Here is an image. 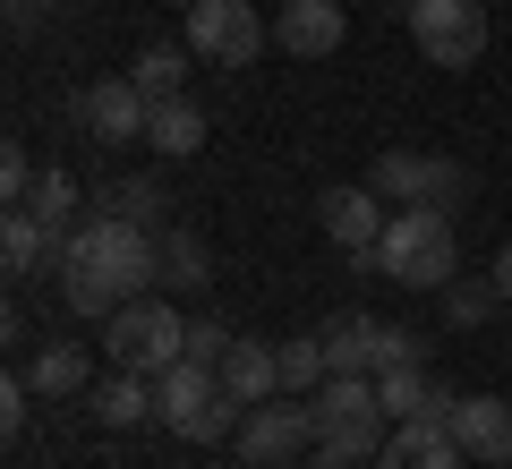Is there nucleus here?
I'll use <instances>...</instances> for the list:
<instances>
[{"mask_svg":"<svg viewBox=\"0 0 512 469\" xmlns=\"http://www.w3.org/2000/svg\"><path fill=\"white\" fill-rule=\"evenodd\" d=\"M359 273H393V282H410V290H444L461 273L453 214H436V205H402V214L384 222V239L359 256Z\"/></svg>","mask_w":512,"mask_h":469,"instance_id":"nucleus-1","label":"nucleus"},{"mask_svg":"<svg viewBox=\"0 0 512 469\" xmlns=\"http://www.w3.org/2000/svg\"><path fill=\"white\" fill-rule=\"evenodd\" d=\"M103 359L120 367V376H163V367L188 359V316L163 299V290L128 299L120 316H103Z\"/></svg>","mask_w":512,"mask_h":469,"instance_id":"nucleus-2","label":"nucleus"},{"mask_svg":"<svg viewBox=\"0 0 512 469\" xmlns=\"http://www.w3.org/2000/svg\"><path fill=\"white\" fill-rule=\"evenodd\" d=\"M154 410H163V427L180 435V444H222V435H239L248 401H231V393H222V376H214V367L180 359V367H163V376H154Z\"/></svg>","mask_w":512,"mask_h":469,"instance_id":"nucleus-3","label":"nucleus"},{"mask_svg":"<svg viewBox=\"0 0 512 469\" xmlns=\"http://www.w3.org/2000/svg\"><path fill=\"white\" fill-rule=\"evenodd\" d=\"M308 401H316V444H333L342 461H376L384 435H393L376 376H325V393H308Z\"/></svg>","mask_w":512,"mask_h":469,"instance_id":"nucleus-4","label":"nucleus"},{"mask_svg":"<svg viewBox=\"0 0 512 469\" xmlns=\"http://www.w3.org/2000/svg\"><path fill=\"white\" fill-rule=\"evenodd\" d=\"M367 188H376L384 205H436V214H453V205L470 197V171H461L453 154H410V145H384L376 171H367Z\"/></svg>","mask_w":512,"mask_h":469,"instance_id":"nucleus-5","label":"nucleus"},{"mask_svg":"<svg viewBox=\"0 0 512 469\" xmlns=\"http://www.w3.org/2000/svg\"><path fill=\"white\" fill-rule=\"evenodd\" d=\"M69 248L94 256L128 299H146V290H154V265H163V231H137V222H120V214H86V222L69 231Z\"/></svg>","mask_w":512,"mask_h":469,"instance_id":"nucleus-6","label":"nucleus"},{"mask_svg":"<svg viewBox=\"0 0 512 469\" xmlns=\"http://www.w3.org/2000/svg\"><path fill=\"white\" fill-rule=\"evenodd\" d=\"M231 444H239V461H256V469H291L299 452H316V401H299V393L256 401Z\"/></svg>","mask_w":512,"mask_h":469,"instance_id":"nucleus-7","label":"nucleus"},{"mask_svg":"<svg viewBox=\"0 0 512 469\" xmlns=\"http://www.w3.org/2000/svg\"><path fill=\"white\" fill-rule=\"evenodd\" d=\"M265 43H274V26L256 18V0H197L188 9V52L214 69H256Z\"/></svg>","mask_w":512,"mask_h":469,"instance_id":"nucleus-8","label":"nucleus"},{"mask_svg":"<svg viewBox=\"0 0 512 469\" xmlns=\"http://www.w3.org/2000/svg\"><path fill=\"white\" fill-rule=\"evenodd\" d=\"M410 43L427 69H470L487 52V0H410Z\"/></svg>","mask_w":512,"mask_h":469,"instance_id":"nucleus-9","label":"nucleus"},{"mask_svg":"<svg viewBox=\"0 0 512 469\" xmlns=\"http://www.w3.org/2000/svg\"><path fill=\"white\" fill-rule=\"evenodd\" d=\"M146 120H154V103H146V86L137 77H94L86 94H77V128H86L94 145H128V137H146Z\"/></svg>","mask_w":512,"mask_h":469,"instance_id":"nucleus-10","label":"nucleus"},{"mask_svg":"<svg viewBox=\"0 0 512 469\" xmlns=\"http://www.w3.org/2000/svg\"><path fill=\"white\" fill-rule=\"evenodd\" d=\"M316 222H325L333 248L367 256V248L384 239V222H393V214H384V197H376L367 180H342V188H325V197H316Z\"/></svg>","mask_w":512,"mask_h":469,"instance_id":"nucleus-11","label":"nucleus"},{"mask_svg":"<svg viewBox=\"0 0 512 469\" xmlns=\"http://www.w3.org/2000/svg\"><path fill=\"white\" fill-rule=\"evenodd\" d=\"M342 35H350L342 0H282V18H274V43L291 60H333V52H342Z\"/></svg>","mask_w":512,"mask_h":469,"instance_id":"nucleus-12","label":"nucleus"},{"mask_svg":"<svg viewBox=\"0 0 512 469\" xmlns=\"http://www.w3.org/2000/svg\"><path fill=\"white\" fill-rule=\"evenodd\" d=\"M325 367L333 376H376L384 359H393V325L384 316H325Z\"/></svg>","mask_w":512,"mask_h":469,"instance_id":"nucleus-13","label":"nucleus"},{"mask_svg":"<svg viewBox=\"0 0 512 469\" xmlns=\"http://www.w3.org/2000/svg\"><path fill=\"white\" fill-rule=\"evenodd\" d=\"M453 444L470 452V461H487V469H512V401H495V393H461V410H453Z\"/></svg>","mask_w":512,"mask_h":469,"instance_id":"nucleus-14","label":"nucleus"},{"mask_svg":"<svg viewBox=\"0 0 512 469\" xmlns=\"http://www.w3.org/2000/svg\"><path fill=\"white\" fill-rule=\"evenodd\" d=\"M470 452L453 444V427L444 418H402V427L384 435V452H376V469H461Z\"/></svg>","mask_w":512,"mask_h":469,"instance_id":"nucleus-15","label":"nucleus"},{"mask_svg":"<svg viewBox=\"0 0 512 469\" xmlns=\"http://www.w3.org/2000/svg\"><path fill=\"white\" fill-rule=\"evenodd\" d=\"M69 256V231H52L43 214H26V205H9V222H0V265L9 273H43Z\"/></svg>","mask_w":512,"mask_h":469,"instance_id":"nucleus-16","label":"nucleus"},{"mask_svg":"<svg viewBox=\"0 0 512 469\" xmlns=\"http://www.w3.org/2000/svg\"><path fill=\"white\" fill-rule=\"evenodd\" d=\"M214 376H222V393H231V401H248V410H256V401L282 393V350L274 342H231Z\"/></svg>","mask_w":512,"mask_h":469,"instance_id":"nucleus-17","label":"nucleus"},{"mask_svg":"<svg viewBox=\"0 0 512 469\" xmlns=\"http://www.w3.org/2000/svg\"><path fill=\"white\" fill-rule=\"evenodd\" d=\"M52 273H60V299H69V316H94V325H103V316H120V307H128V290L111 282V273L94 265V256H77V248L60 256Z\"/></svg>","mask_w":512,"mask_h":469,"instance_id":"nucleus-18","label":"nucleus"},{"mask_svg":"<svg viewBox=\"0 0 512 469\" xmlns=\"http://www.w3.org/2000/svg\"><path fill=\"white\" fill-rule=\"evenodd\" d=\"M86 342H43L35 359H26V384H35V401H69V393H86Z\"/></svg>","mask_w":512,"mask_h":469,"instance_id":"nucleus-19","label":"nucleus"},{"mask_svg":"<svg viewBox=\"0 0 512 469\" xmlns=\"http://www.w3.org/2000/svg\"><path fill=\"white\" fill-rule=\"evenodd\" d=\"M94 418H103L111 435L163 418V410H154V376H120V367H111V384H94Z\"/></svg>","mask_w":512,"mask_h":469,"instance_id":"nucleus-20","label":"nucleus"},{"mask_svg":"<svg viewBox=\"0 0 512 469\" xmlns=\"http://www.w3.org/2000/svg\"><path fill=\"white\" fill-rule=\"evenodd\" d=\"M94 214H120V222H137V231H171V188L163 180H111L103 197H94Z\"/></svg>","mask_w":512,"mask_h":469,"instance_id":"nucleus-21","label":"nucleus"},{"mask_svg":"<svg viewBox=\"0 0 512 469\" xmlns=\"http://www.w3.org/2000/svg\"><path fill=\"white\" fill-rule=\"evenodd\" d=\"M214 282V256H205L197 231H163V265H154V290L163 299H180V290H205Z\"/></svg>","mask_w":512,"mask_h":469,"instance_id":"nucleus-22","label":"nucleus"},{"mask_svg":"<svg viewBox=\"0 0 512 469\" xmlns=\"http://www.w3.org/2000/svg\"><path fill=\"white\" fill-rule=\"evenodd\" d=\"M146 145H154V154H171V163H180V154H197V145H205V111L188 103V94H163V103H154V120H146Z\"/></svg>","mask_w":512,"mask_h":469,"instance_id":"nucleus-23","label":"nucleus"},{"mask_svg":"<svg viewBox=\"0 0 512 469\" xmlns=\"http://www.w3.org/2000/svg\"><path fill=\"white\" fill-rule=\"evenodd\" d=\"M376 401H384V418H393V427H402V418H427V401H436V376H427V359L384 367V376H376Z\"/></svg>","mask_w":512,"mask_h":469,"instance_id":"nucleus-24","label":"nucleus"},{"mask_svg":"<svg viewBox=\"0 0 512 469\" xmlns=\"http://www.w3.org/2000/svg\"><path fill=\"white\" fill-rule=\"evenodd\" d=\"M495 307H504V299H495L487 273H453V282H444V325H453V333H478Z\"/></svg>","mask_w":512,"mask_h":469,"instance_id":"nucleus-25","label":"nucleus"},{"mask_svg":"<svg viewBox=\"0 0 512 469\" xmlns=\"http://www.w3.org/2000/svg\"><path fill=\"white\" fill-rule=\"evenodd\" d=\"M128 77L146 86V103H163V94L188 86V43H146V52L128 60Z\"/></svg>","mask_w":512,"mask_h":469,"instance_id":"nucleus-26","label":"nucleus"},{"mask_svg":"<svg viewBox=\"0 0 512 469\" xmlns=\"http://www.w3.org/2000/svg\"><path fill=\"white\" fill-rule=\"evenodd\" d=\"M26 214H43L52 231H77V180H69L60 163H43L35 188H26Z\"/></svg>","mask_w":512,"mask_h":469,"instance_id":"nucleus-27","label":"nucleus"},{"mask_svg":"<svg viewBox=\"0 0 512 469\" xmlns=\"http://www.w3.org/2000/svg\"><path fill=\"white\" fill-rule=\"evenodd\" d=\"M325 376H333V367H325V342H316V333H291V342H282V393L308 401V393H325Z\"/></svg>","mask_w":512,"mask_h":469,"instance_id":"nucleus-28","label":"nucleus"},{"mask_svg":"<svg viewBox=\"0 0 512 469\" xmlns=\"http://www.w3.org/2000/svg\"><path fill=\"white\" fill-rule=\"evenodd\" d=\"M231 342H239V333L214 325V316H197V325H188V359H197V367H222V350H231Z\"/></svg>","mask_w":512,"mask_h":469,"instance_id":"nucleus-29","label":"nucleus"},{"mask_svg":"<svg viewBox=\"0 0 512 469\" xmlns=\"http://www.w3.org/2000/svg\"><path fill=\"white\" fill-rule=\"evenodd\" d=\"M35 154H26V145H9V154H0V197H9V205H26V188H35Z\"/></svg>","mask_w":512,"mask_h":469,"instance_id":"nucleus-30","label":"nucleus"},{"mask_svg":"<svg viewBox=\"0 0 512 469\" xmlns=\"http://www.w3.org/2000/svg\"><path fill=\"white\" fill-rule=\"evenodd\" d=\"M26 401H35V384H26V376L0 384V435H18V427H26Z\"/></svg>","mask_w":512,"mask_h":469,"instance_id":"nucleus-31","label":"nucleus"},{"mask_svg":"<svg viewBox=\"0 0 512 469\" xmlns=\"http://www.w3.org/2000/svg\"><path fill=\"white\" fill-rule=\"evenodd\" d=\"M487 282H495V299H512V248H495V265H487Z\"/></svg>","mask_w":512,"mask_h":469,"instance_id":"nucleus-32","label":"nucleus"},{"mask_svg":"<svg viewBox=\"0 0 512 469\" xmlns=\"http://www.w3.org/2000/svg\"><path fill=\"white\" fill-rule=\"evenodd\" d=\"M248 469H256V461H248Z\"/></svg>","mask_w":512,"mask_h":469,"instance_id":"nucleus-33","label":"nucleus"}]
</instances>
